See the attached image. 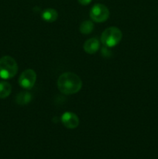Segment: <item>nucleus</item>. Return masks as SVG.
I'll use <instances>...</instances> for the list:
<instances>
[{
    "mask_svg": "<svg viewBox=\"0 0 158 159\" xmlns=\"http://www.w3.org/2000/svg\"><path fill=\"white\" fill-rule=\"evenodd\" d=\"M60 120H61L62 124L68 129L77 128L80 123L78 116L75 113L69 111L65 112L62 114Z\"/></svg>",
    "mask_w": 158,
    "mask_h": 159,
    "instance_id": "6",
    "label": "nucleus"
},
{
    "mask_svg": "<svg viewBox=\"0 0 158 159\" xmlns=\"http://www.w3.org/2000/svg\"><path fill=\"white\" fill-rule=\"evenodd\" d=\"M110 12L107 6L103 4H95L90 10V17L95 23H103L108 19Z\"/></svg>",
    "mask_w": 158,
    "mask_h": 159,
    "instance_id": "4",
    "label": "nucleus"
},
{
    "mask_svg": "<svg viewBox=\"0 0 158 159\" xmlns=\"http://www.w3.org/2000/svg\"><path fill=\"white\" fill-rule=\"evenodd\" d=\"M12 92V86L7 82H0V99H6Z\"/></svg>",
    "mask_w": 158,
    "mask_h": 159,
    "instance_id": "10",
    "label": "nucleus"
},
{
    "mask_svg": "<svg viewBox=\"0 0 158 159\" xmlns=\"http://www.w3.org/2000/svg\"><path fill=\"white\" fill-rule=\"evenodd\" d=\"M37 81V74L33 69H26L19 77V85L25 89H31Z\"/></svg>",
    "mask_w": 158,
    "mask_h": 159,
    "instance_id": "5",
    "label": "nucleus"
},
{
    "mask_svg": "<svg viewBox=\"0 0 158 159\" xmlns=\"http://www.w3.org/2000/svg\"><path fill=\"white\" fill-rule=\"evenodd\" d=\"M32 99L33 96L29 92L23 91L17 94L16 97H15V102L19 105L24 106L27 105L29 102H30L32 101Z\"/></svg>",
    "mask_w": 158,
    "mask_h": 159,
    "instance_id": "9",
    "label": "nucleus"
},
{
    "mask_svg": "<svg viewBox=\"0 0 158 159\" xmlns=\"http://www.w3.org/2000/svg\"><path fill=\"white\" fill-rule=\"evenodd\" d=\"M122 38V33L116 26H110L102 32L101 42L105 47L111 48L119 44Z\"/></svg>",
    "mask_w": 158,
    "mask_h": 159,
    "instance_id": "3",
    "label": "nucleus"
},
{
    "mask_svg": "<svg viewBox=\"0 0 158 159\" xmlns=\"http://www.w3.org/2000/svg\"><path fill=\"white\" fill-rule=\"evenodd\" d=\"M111 51H110L109 50V48H108V47H105L104 46L103 48H102V54L103 56H105V57H109L110 55H111Z\"/></svg>",
    "mask_w": 158,
    "mask_h": 159,
    "instance_id": "12",
    "label": "nucleus"
},
{
    "mask_svg": "<svg viewBox=\"0 0 158 159\" xmlns=\"http://www.w3.org/2000/svg\"><path fill=\"white\" fill-rule=\"evenodd\" d=\"M100 48V42L97 38H90L85 42L83 45V49L87 54H94Z\"/></svg>",
    "mask_w": 158,
    "mask_h": 159,
    "instance_id": "7",
    "label": "nucleus"
},
{
    "mask_svg": "<svg viewBox=\"0 0 158 159\" xmlns=\"http://www.w3.org/2000/svg\"><path fill=\"white\" fill-rule=\"evenodd\" d=\"M91 1H92V0H77V2H78L81 5H82V6H88V4L91 3Z\"/></svg>",
    "mask_w": 158,
    "mask_h": 159,
    "instance_id": "13",
    "label": "nucleus"
},
{
    "mask_svg": "<svg viewBox=\"0 0 158 159\" xmlns=\"http://www.w3.org/2000/svg\"><path fill=\"white\" fill-rule=\"evenodd\" d=\"M82 87V81L77 75L73 72H64L57 80V88L64 95L77 93Z\"/></svg>",
    "mask_w": 158,
    "mask_h": 159,
    "instance_id": "1",
    "label": "nucleus"
},
{
    "mask_svg": "<svg viewBox=\"0 0 158 159\" xmlns=\"http://www.w3.org/2000/svg\"><path fill=\"white\" fill-rule=\"evenodd\" d=\"M94 23L92 21H90V20H85L83 21L80 25V27H79V30L81 33L82 34H90L94 30Z\"/></svg>",
    "mask_w": 158,
    "mask_h": 159,
    "instance_id": "11",
    "label": "nucleus"
},
{
    "mask_svg": "<svg viewBox=\"0 0 158 159\" xmlns=\"http://www.w3.org/2000/svg\"><path fill=\"white\" fill-rule=\"evenodd\" d=\"M18 72V65L13 57L3 56L0 58V78L10 79Z\"/></svg>",
    "mask_w": 158,
    "mask_h": 159,
    "instance_id": "2",
    "label": "nucleus"
},
{
    "mask_svg": "<svg viewBox=\"0 0 158 159\" xmlns=\"http://www.w3.org/2000/svg\"><path fill=\"white\" fill-rule=\"evenodd\" d=\"M41 17L45 22L47 23H54L57 20L58 17V13H57V10L54 9H51V8H48V9H44L41 14Z\"/></svg>",
    "mask_w": 158,
    "mask_h": 159,
    "instance_id": "8",
    "label": "nucleus"
}]
</instances>
